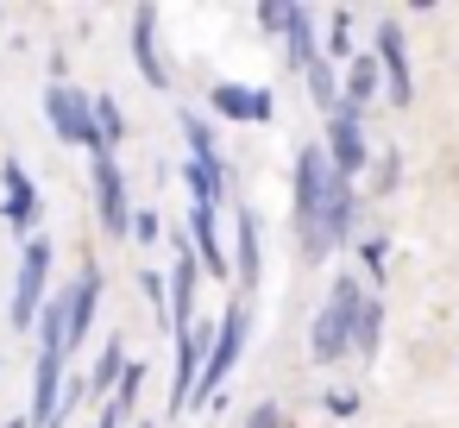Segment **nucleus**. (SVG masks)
<instances>
[{
    "label": "nucleus",
    "mask_w": 459,
    "mask_h": 428,
    "mask_svg": "<svg viewBox=\"0 0 459 428\" xmlns=\"http://www.w3.org/2000/svg\"><path fill=\"white\" fill-rule=\"evenodd\" d=\"M333 158L327 145H302L296 158V227H302V252L308 258H327V202H333Z\"/></svg>",
    "instance_id": "1"
},
{
    "label": "nucleus",
    "mask_w": 459,
    "mask_h": 428,
    "mask_svg": "<svg viewBox=\"0 0 459 428\" xmlns=\"http://www.w3.org/2000/svg\"><path fill=\"white\" fill-rule=\"evenodd\" d=\"M365 302H371V296L359 290V277H346V271H340V284L327 290V302H321V315H315V328H308V359H315V365H333V359L352 346Z\"/></svg>",
    "instance_id": "2"
},
{
    "label": "nucleus",
    "mask_w": 459,
    "mask_h": 428,
    "mask_svg": "<svg viewBox=\"0 0 459 428\" xmlns=\"http://www.w3.org/2000/svg\"><path fill=\"white\" fill-rule=\"evenodd\" d=\"M45 114H51V127H57V139H64V145H89V158H101V152H108V139H101V127H95V95H82V89L57 83V89L45 95Z\"/></svg>",
    "instance_id": "3"
},
{
    "label": "nucleus",
    "mask_w": 459,
    "mask_h": 428,
    "mask_svg": "<svg viewBox=\"0 0 459 428\" xmlns=\"http://www.w3.org/2000/svg\"><path fill=\"white\" fill-rule=\"evenodd\" d=\"M45 271H51V240L32 233L26 240V258H20V284H13V328H32L45 315Z\"/></svg>",
    "instance_id": "4"
},
{
    "label": "nucleus",
    "mask_w": 459,
    "mask_h": 428,
    "mask_svg": "<svg viewBox=\"0 0 459 428\" xmlns=\"http://www.w3.org/2000/svg\"><path fill=\"white\" fill-rule=\"evenodd\" d=\"M246 334H252V315H246V302H227V315H221V328H214V353H208V371H202V390H195V403H202V397L214 403V390L227 384V371H233V359H239Z\"/></svg>",
    "instance_id": "5"
},
{
    "label": "nucleus",
    "mask_w": 459,
    "mask_h": 428,
    "mask_svg": "<svg viewBox=\"0 0 459 428\" xmlns=\"http://www.w3.org/2000/svg\"><path fill=\"white\" fill-rule=\"evenodd\" d=\"M95 208H101V227L108 233H133V208H126V177L114 164V152L95 158Z\"/></svg>",
    "instance_id": "6"
},
{
    "label": "nucleus",
    "mask_w": 459,
    "mask_h": 428,
    "mask_svg": "<svg viewBox=\"0 0 459 428\" xmlns=\"http://www.w3.org/2000/svg\"><path fill=\"white\" fill-rule=\"evenodd\" d=\"M327 158H333V170H340L346 183L365 170L371 145H365V133H359V114H352V108H340V114L327 120Z\"/></svg>",
    "instance_id": "7"
},
{
    "label": "nucleus",
    "mask_w": 459,
    "mask_h": 428,
    "mask_svg": "<svg viewBox=\"0 0 459 428\" xmlns=\"http://www.w3.org/2000/svg\"><path fill=\"white\" fill-rule=\"evenodd\" d=\"M377 64H384V83H390V101L403 108V101H415V76H409V57H403V32H396V20H384L377 26V51H371Z\"/></svg>",
    "instance_id": "8"
},
{
    "label": "nucleus",
    "mask_w": 459,
    "mask_h": 428,
    "mask_svg": "<svg viewBox=\"0 0 459 428\" xmlns=\"http://www.w3.org/2000/svg\"><path fill=\"white\" fill-rule=\"evenodd\" d=\"M214 114H227V120H252V127H264V120L277 114V101H271L264 89H246V83H221V89H214Z\"/></svg>",
    "instance_id": "9"
},
{
    "label": "nucleus",
    "mask_w": 459,
    "mask_h": 428,
    "mask_svg": "<svg viewBox=\"0 0 459 428\" xmlns=\"http://www.w3.org/2000/svg\"><path fill=\"white\" fill-rule=\"evenodd\" d=\"M152 32H158V7H139V13H133V64H139V76H145L152 89H164L170 76H164V64H158V39H152Z\"/></svg>",
    "instance_id": "10"
},
{
    "label": "nucleus",
    "mask_w": 459,
    "mask_h": 428,
    "mask_svg": "<svg viewBox=\"0 0 459 428\" xmlns=\"http://www.w3.org/2000/svg\"><path fill=\"white\" fill-rule=\"evenodd\" d=\"M95 302H101V271L82 265V277L70 284V353L89 340V321H95Z\"/></svg>",
    "instance_id": "11"
},
{
    "label": "nucleus",
    "mask_w": 459,
    "mask_h": 428,
    "mask_svg": "<svg viewBox=\"0 0 459 428\" xmlns=\"http://www.w3.org/2000/svg\"><path fill=\"white\" fill-rule=\"evenodd\" d=\"M0 183H7V221H13L20 233H32V221H39V189H32L26 164H7V170H0Z\"/></svg>",
    "instance_id": "12"
},
{
    "label": "nucleus",
    "mask_w": 459,
    "mask_h": 428,
    "mask_svg": "<svg viewBox=\"0 0 459 428\" xmlns=\"http://www.w3.org/2000/svg\"><path fill=\"white\" fill-rule=\"evenodd\" d=\"M377 89H384V64H377V57H352V64H346V101H340V108L365 114V108L377 101Z\"/></svg>",
    "instance_id": "13"
},
{
    "label": "nucleus",
    "mask_w": 459,
    "mask_h": 428,
    "mask_svg": "<svg viewBox=\"0 0 459 428\" xmlns=\"http://www.w3.org/2000/svg\"><path fill=\"white\" fill-rule=\"evenodd\" d=\"M183 183L195 196V208H221L227 202V170L221 164H202V158H183Z\"/></svg>",
    "instance_id": "14"
},
{
    "label": "nucleus",
    "mask_w": 459,
    "mask_h": 428,
    "mask_svg": "<svg viewBox=\"0 0 459 428\" xmlns=\"http://www.w3.org/2000/svg\"><path fill=\"white\" fill-rule=\"evenodd\" d=\"M189 227H195V258H202V271L227 277V246H221V233H214V208H189Z\"/></svg>",
    "instance_id": "15"
},
{
    "label": "nucleus",
    "mask_w": 459,
    "mask_h": 428,
    "mask_svg": "<svg viewBox=\"0 0 459 428\" xmlns=\"http://www.w3.org/2000/svg\"><path fill=\"white\" fill-rule=\"evenodd\" d=\"M283 51H290V70H308V64H315V13H308V7H290Z\"/></svg>",
    "instance_id": "16"
},
{
    "label": "nucleus",
    "mask_w": 459,
    "mask_h": 428,
    "mask_svg": "<svg viewBox=\"0 0 459 428\" xmlns=\"http://www.w3.org/2000/svg\"><path fill=\"white\" fill-rule=\"evenodd\" d=\"M302 76H308V89H315V108H321V114H327V120H333V114H340V101H346V95H340V89H333V70H327V57H315V64H308V70H302Z\"/></svg>",
    "instance_id": "17"
},
{
    "label": "nucleus",
    "mask_w": 459,
    "mask_h": 428,
    "mask_svg": "<svg viewBox=\"0 0 459 428\" xmlns=\"http://www.w3.org/2000/svg\"><path fill=\"white\" fill-rule=\"evenodd\" d=\"M239 284L246 290L258 284V221H252V208H239Z\"/></svg>",
    "instance_id": "18"
},
{
    "label": "nucleus",
    "mask_w": 459,
    "mask_h": 428,
    "mask_svg": "<svg viewBox=\"0 0 459 428\" xmlns=\"http://www.w3.org/2000/svg\"><path fill=\"white\" fill-rule=\"evenodd\" d=\"M126 365H133V359H126V346L114 340V346L101 353V365H95V378H89V397H101V390H120V378H126Z\"/></svg>",
    "instance_id": "19"
},
{
    "label": "nucleus",
    "mask_w": 459,
    "mask_h": 428,
    "mask_svg": "<svg viewBox=\"0 0 459 428\" xmlns=\"http://www.w3.org/2000/svg\"><path fill=\"white\" fill-rule=\"evenodd\" d=\"M183 139H189V158H202V164H221V145H214L208 120H202V114H189V108H183Z\"/></svg>",
    "instance_id": "20"
},
{
    "label": "nucleus",
    "mask_w": 459,
    "mask_h": 428,
    "mask_svg": "<svg viewBox=\"0 0 459 428\" xmlns=\"http://www.w3.org/2000/svg\"><path fill=\"white\" fill-rule=\"evenodd\" d=\"M321 51H327L333 64H352V13H346V7L327 20V45H321Z\"/></svg>",
    "instance_id": "21"
},
{
    "label": "nucleus",
    "mask_w": 459,
    "mask_h": 428,
    "mask_svg": "<svg viewBox=\"0 0 459 428\" xmlns=\"http://www.w3.org/2000/svg\"><path fill=\"white\" fill-rule=\"evenodd\" d=\"M95 127H101V139H108V152L126 139V120H120V108L108 101V95H95Z\"/></svg>",
    "instance_id": "22"
},
{
    "label": "nucleus",
    "mask_w": 459,
    "mask_h": 428,
    "mask_svg": "<svg viewBox=\"0 0 459 428\" xmlns=\"http://www.w3.org/2000/svg\"><path fill=\"white\" fill-rule=\"evenodd\" d=\"M377 328H384V309H377V296H371V302H365V315H359V334H352V346H359L365 359L377 353Z\"/></svg>",
    "instance_id": "23"
},
{
    "label": "nucleus",
    "mask_w": 459,
    "mask_h": 428,
    "mask_svg": "<svg viewBox=\"0 0 459 428\" xmlns=\"http://www.w3.org/2000/svg\"><path fill=\"white\" fill-rule=\"evenodd\" d=\"M139 390H145V359H139V365H126V378H120V397H114V403H120V409L133 415V403H139Z\"/></svg>",
    "instance_id": "24"
},
{
    "label": "nucleus",
    "mask_w": 459,
    "mask_h": 428,
    "mask_svg": "<svg viewBox=\"0 0 459 428\" xmlns=\"http://www.w3.org/2000/svg\"><path fill=\"white\" fill-rule=\"evenodd\" d=\"M133 240H139V246H152V240H158V214H152V208H139V214H133Z\"/></svg>",
    "instance_id": "25"
},
{
    "label": "nucleus",
    "mask_w": 459,
    "mask_h": 428,
    "mask_svg": "<svg viewBox=\"0 0 459 428\" xmlns=\"http://www.w3.org/2000/svg\"><path fill=\"white\" fill-rule=\"evenodd\" d=\"M246 428H283V409H277V403H258V409L246 415Z\"/></svg>",
    "instance_id": "26"
},
{
    "label": "nucleus",
    "mask_w": 459,
    "mask_h": 428,
    "mask_svg": "<svg viewBox=\"0 0 459 428\" xmlns=\"http://www.w3.org/2000/svg\"><path fill=\"white\" fill-rule=\"evenodd\" d=\"M365 271L371 284H384V240H365Z\"/></svg>",
    "instance_id": "27"
},
{
    "label": "nucleus",
    "mask_w": 459,
    "mask_h": 428,
    "mask_svg": "<svg viewBox=\"0 0 459 428\" xmlns=\"http://www.w3.org/2000/svg\"><path fill=\"white\" fill-rule=\"evenodd\" d=\"M327 409H333V415H352L359 397H352V390H327Z\"/></svg>",
    "instance_id": "28"
},
{
    "label": "nucleus",
    "mask_w": 459,
    "mask_h": 428,
    "mask_svg": "<svg viewBox=\"0 0 459 428\" xmlns=\"http://www.w3.org/2000/svg\"><path fill=\"white\" fill-rule=\"evenodd\" d=\"M120 422H126V409H120V403H108V409H101V422H95V428H120Z\"/></svg>",
    "instance_id": "29"
},
{
    "label": "nucleus",
    "mask_w": 459,
    "mask_h": 428,
    "mask_svg": "<svg viewBox=\"0 0 459 428\" xmlns=\"http://www.w3.org/2000/svg\"><path fill=\"white\" fill-rule=\"evenodd\" d=\"M13 428H32V422H13Z\"/></svg>",
    "instance_id": "30"
},
{
    "label": "nucleus",
    "mask_w": 459,
    "mask_h": 428,
    "mask_svg": "<svg viewBox=\"0 0 459 428\" xmlns=\"http://www.w3.org/2000/svg\"><path fill=\"white\" fill-rule=\"evenodd\" d=\"M139 428H145V422H139Z\"/></svg>",
    "instance_id": "31"
}]
</instances>
